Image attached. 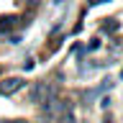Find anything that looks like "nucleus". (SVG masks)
Returning <instances> with one entry per match:
<instances>
[{
    "mask_svg": "<svg viewBox=\"0 0 123 123\" xmlns=\"http://www.w3.org/2000/svg\"><path fill=\"white\" fill-rule=\"evenodd\" d=\"M56 98H59V87L54 82L41 80V82H33L28 87V103H33V105H46V103H51Z\"/></svg>",
    "mask_w": 123,
    "mask_h": 123,
    "instance_id": "nucleus-1",
    "label": "nucleus"
},
{
    "mask_svg": "<svg viewBox=\"0 0 123 123\" xmlns=\"http://www.w3.org/2000/svg\"><path fill=\"white\" fill-rule=\"evenodd\" d=\"M100 3H110V0H87V5H100Z\"/></svg>",
    "mask_w": 123,
    "mask_h": 123,
    "instance_id": "nucleus-5",
    "label": "nucleus"
},
{
    "mask_svg": "<svg viewBox=\"0 0 123 123\" xmlns=\"http://www.w3.org/2000/svg\"><path fill=\"white\" fill-rule=\"evenodd\" d=\"M95 49H100V41H98V38H92L90 44H87V51H95Z\"/></svg>",
    "mask_w": 123,
    "mask_h": 123,
    "instance_id": "nucleus-4",
    "label": "nucleus"
},
{
    "mask_svg": "<svg viewBox=\"0 0 123 123\" xmlns=\"http://www.w3.org/2000/svg\"><path fill=\"white\" fill-rule=\"evenodd\" d=\"M26 123H44V121H26ZM46 123H49V121H46Z\"/></svg>",
    "mask_w": 123,
    "mask_h": 123,
    "instance_id": "nucleus-7",
    "label": "nucleus"
},
{
    "mask_svg": "<svg viewBox=\"0 0 123 123\" xmlns=\"http://www.w3.org/2000/svg\"><path fill=\"white\" fill-rule=\"evenodd\" d=\"M26 85V80L23 77H8V80H3L0 82V95H13V92H18Z\"/></svg>",
    "mask_w": 123,
    "mask_h": 123,
    "instance_id": "nucleus-2",
    "label": "nucleus"
},
{
    "mask_svg": "<svg viewBox=\"0 0 123 123\" xmlns=\"http://www.w3.org/2000/svg\"><path fill=\"white\" fill-rule=\"evenodd\" d=\"M3 123H26V121H3Z\"/></svg>",
    "mask_w": 123,
    "mask_h": 123,
    "instance_id": "nucleus-6",
    "label": "nucleus"
},
{
    "mask_svg": "<svg viewBox=\"0 0 123 123\" xmlns=\"http://www.w3.org/2000/svg\"><path fill=\"white\" fill-rule=\"evenodd\" d=\"M118 28H121V23L115 21V18H110L108 23H103V31H108V33H115Z\"/></svg>",
    "mask_w": 123,
    "mask_h": 123,
    "instance_id": "nucleus-3",
    "label": "nucleus"
}]
</instances>
